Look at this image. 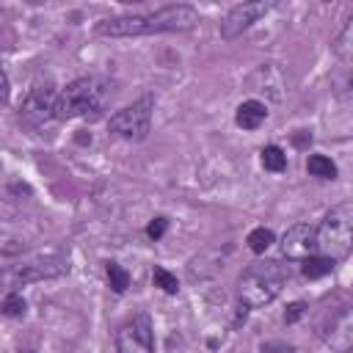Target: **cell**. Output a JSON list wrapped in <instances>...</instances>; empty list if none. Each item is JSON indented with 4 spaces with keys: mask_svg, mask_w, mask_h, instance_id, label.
<instances>
[{
    "mask_svg": "<svg viewBox=\"0 0 353 353\" xmlns=\"http://www.w3.org/2000/svg\"><path fill=\"white\" fill-rule=\"evenodd\" d=\"M196 22H199V11L193 6L176 3L149 14H124V17L102 19L97 25V33L110 39H130V36H152V33H168V30H190Z\"/></svg>",
    "mask_w": 353,
    "mask_h": 353,
    "instance_id": "1",
    "label": "cell"
},
{
    "mask_svg": "<svg viewBox=\"0 0 353 353\" xmlns=\"http://www.w3.org/2000/svg\"><path fill=\"white\" fill-rule=\"evenodd\" d=\"M287 281H290V268L276 262V259H265V262L248 265L240 273V281H237L240 306H245V309L268 306L281 292V287Z\"/></svg>",
    "mask_w": 353,
    "mask_h": 353,
    "instance_id": "2",
    "label": "cell"
},
{
    "mask_svg": "<svg viewBox=\"0 0 353 353\" xmlns=\"http://www.w3.org/2000/svg\"><path fill=\"white\" fill-rule=\"evenodd\" d=\"M110 99V85L102 77H77L72 80L55 102V119H77V116H97L105 110Z\"/></svg>",
    "mask_w": 353,
    "mask_h": 353,
    "instance_id": "3",
    "label": "cell"
},
{
    "mask_svg": "<svg viewBox=\"0 0 353 353\" xmlns=\"http://www.w3.org/2000/svg\"><path fill=\"white\" fill-rule=\"evenodd\" d=\"M314 243L317 254L331 259L334 265L350 256L353 248V204L342 201L325 212L320 226L314 229Z\"/></svg>",
    "mask_w": 353,
    "mask_h": 353,
    "instance_id": "4",
    "label": "cell"
},
{
    "mask_svg": "<svg viewBox=\"0 0 353 353\" xmlns=\"http://www.w3.org/2000/svg\"><path fill=\"white\" fill-rule=\"evenodd\" d=\"M152 110H154V99L152 97H141L132 105L116 110L110 116V132H116L124 141H141L146 138L149 127H152Z\"/></svg>",
    "mask_w": 353,
    "mask_h": 353,
    "instance_id": "5",
    "label": "cell"
},
{
    "mask_svg": "<svg viewBox=\"0 0 353 353\" xmlns=\"http://www.w3.org/2000/svg\"><path fill=\"white\" fill-rule=\"evenodd\" d=\"M116 353H154V331L149 314H135L116 331Z\"/></svg>",
    "mask_w": 353,
    "mask_h": 353,
    "instance_id": "6",
    "label": "cell"
},
{
    "mask_svg": "<svg viewBox=\"0 0 353 353\" xmlns=\"http://www.w3.org/2000/svg\"><path fill=\"white\" fill-rule=\"evenodd\" d=\"M273 8V3H265V0H256V3H237L226 11V17L221 19V36L229 41V39H237L243 30H248L259 17H265L268 11Z\"/></svg>",
    "mask_w": 353,
    "mask_h": 353,
    "instance_id": "7",
    "label": "cell"
},
{
    "mask_svg": "<svg viewBox=\"0 0 353 353\" xmlns=\"http://www.w3.org/2000/svg\"><path fill=\"white\" fill-rule=\"evenodd\" d=\"M281 254H284L287 259H298V262L314 256V254H317L314 226H309V223H295V226H290V229L284 232V237H281Z\"/></svg>",
    "mask_w": 353,
    "mask_h": 353,
    "instance_id": "8",
    "label": "cell"
},
{
    "mask_svg": "<svg viewBox=\"0 0 353 353\" xmlns=\"http://www.w3.org/2000/svg\"><path fill=\"white\" fill-rule=\"evenodd\" d=\"M55 102H58V94H55L52 83H33L22 99V113L36 121L55 119Z\"/></svg>",
    "mask_w": 353,
    "mask_h": 353,
    "instance_id": "9",
    "label": "cell"
},
{
    "mask_svg": "<svg viewBox=\"0 0 353 353\" xmlns=\"http://www.w3.org/2000/svg\"><path fill=\"white\" fill-rule=\"evenodd\" d=\"M69 265L63 259H36V262H28V265H19L11 276L14 281H41V279H55L61 273H66Z\"/></svg>",
    "mask_w": 353,
    "mask_h": 353,
    "instance_id": "10",
    "label": "cell"
},
{
    "mask_svg": "<svg viewBox=\"0 0 353 353\" xmlns=\"http://www.w3.org/2000/svg\"><path fill=\"white\" fill-rule=\"evenodd\" d=\"M265 119H268L265 102H259V99H245V102L237 105V113H234L237 127H243V130H256Z\"/></svg>",
    "mask_w": 353,
    "mask_h": 353,
    "instance_id": "11",
    "label": "cell"
},
{
    "mask_svg": "<svg viewBox=\"0 0 353 353\" xmlns=\"http://www.w3.org/2000/svg\"><path fill=\"white\" fill-rule=\"evenodd\" d=\"M306 171H309L312 176H317V179H334V176H336V165H334L331 157H325V154H312V157L306 160Z\"/></svg>",
    "mask_w": 353,
    "mask_h": 353,
    "instance_id": "12",
    "label": "cell"
},
{
    "mask_svg": "<svg viewBox=\"0 0 353 353\" xmlns=\"http://www.w3.org/2000/svg\"><path fill=\"white\" fill-rule=\"evenodd\" d=\"M262 168L265 171H273V174H279V171H284L287 168V154H284V149L281 146H265L262 149Z\"/></svg>",
    "mask_w": 353,
    "mask_h": 353,
    "instance_id": "13",
    "label": "cell"
},
{
    "mask_svg": "<svg viewBox=\"0 0 353 353\" xmlns=\"http://www.w3.org/2000/svg\"><path fill=\"white\" fill-rule=\"evenodd\" d=\"M245 243H248V248H251L254 254H265V251H268V248L276 243V237H273V232H270V229L256 226V229H251V232H248Z\"/></svg>",
    "mask_w": 353,
    "mask_h": 353,
    "instance_id": "14",
    "label": "cell"
},
{
    "mask_svg": "<svg viewBox=\"0 0 353 353\" xmlns=\"http://www.w3.org/2000/svg\"><path fill=\"white\" fill-rule=\"evenodd\" d=\"M331 270H334V262L325 259V256H320V254L303 259V276H306V279H323V276H328Z\"/></svg>",
    "mask_w": 353,
    "mask_h": 353,
    "instance_id": "15",
    "label": "cell"
},
{
    "mask_svg": "<svg viewBox=\"0 0 353 353\" xmlns=\"http://www.w3.org/2000/svg\"><path fill=\"white\" fill-rule=\"evenodd\" d=\"M152 281H154V287H160V290L168 292V295H176V292H179V281H176V276L168 273L165 268H154V270H152Z\"/></svg>",
    "mask_w": 353,
    "mask_h": 353,
    "instance_id": "16",
    "label": "cell"
},
{
    "mask_svg": "<svg viewBox=\"0 0 353 353\" xmlns=\"http://www.w3.org/2000/svg\"><path fill=\"white\" fill-rule=\"evenodd\" d=\"M108 279H110V287H113V292H124L127 287H130V273L121 268V265H116V262H108Z\"/></svg>",
    "mask_w": 353,
    "mask_h": 353,
    "instance_id": "17",
    "label": "cell"
},
{
    "mask_svg": "<svg viewBox=\"0 0 353 353\" xmlns=\"http://www.w3.org/2000/svg\"><path fill=\"white\" fill-rule=\"evenodd\" d=\"M25 309H28V303H25V298H22V295H17V292L6 295V298H3V303H0V312H3L6 317H22V314H25Z\"/></svg>",
    "mask_w": 353,
    "mask_h": 353,
    "instance_id": "18",
    "label": "cell"
},
{
    "mask_svg": "<svg viewBox=\"0 0 353 353\" xmlns=\"http://www.w3.org/2000/svg\"><path fill=\"white\" fill-rule=\"evenodd\" d=\"M165 226H168V221H165V218H152V221H149V226H146V234H149L152 240H160V237L165 234Z\"/></svg>",
    "mask_w": 353,
    "mask_h": 353,
    "instance_id": "19",
    "label": "cell"
},
{
    "mask_svg": "<svg viewBox=\"0 0 353 353\" xmlns=\"http://www.w3.org/2000/svg\"><path fill=\"white\" fill-rule=\"evenodd\" d=\"M303 312H306V303H303V301H295V303H290V306H287V312H284V323L290 325V323L301 320V317H303Z\"/></svg>",
    "mask_w": 353,
    "mask_h": 353,
    "instance_id": "20",
    "label": "cell"
},
{
    "mask_svg": "<svg viewBox=\"0 0 353 353\" xmlns=\"http://www.w3.org/2000/svg\"><path fill=\"white\" fill-rule=\"evenodd\" d=\"M0 102H8V77L3 69H0Z\"/></svg>",
    "mask_w": 353,
    "mask_h": 353,
    "instance_id": "21",
    "label": "cell"
},
{
    "mask_svg": "<svg viewBox=\"0 0 353 353\" xmlns=\"http://www.w3.org/2000/svg\"><path fill=\"white\" fill-rule=\"evenodd\" d=\"M295 143H298V146H303V143H312V135H309V132H306V135H295Z\"/></svg>",
    "mask_w": 353,
    "mask_h": 353,
    "instance_id": "22",
    "label": "cell"
},
{
    "mask_svg": "<svg viewBox=\"0 0 353 353\" xmlns=\"http://www.w3.org/2000/svg\"><path fill=\"white\" fill-rule=\"evenodd\" d=\"M19 353H33V350H19Z\"/></svg>",
    "mask_w": 353,
    "mask_h": 353,
    "instance_id": "23",
    "label": "cell"
},
{
    "mask_svg": "<svg viewBox=\"0 0 353 353\" xmlns=\"http://www.w3.org/2000/svg\"><path fill=\"white\" fill-rule=\"evenodd\" d=\"M0 174H3V163H0Z\"/></svg>",
    "mask_w": 353,
    "mask_h": 353,
    "instance_id": "24",
    "label": "cell"
}]
</instances>
